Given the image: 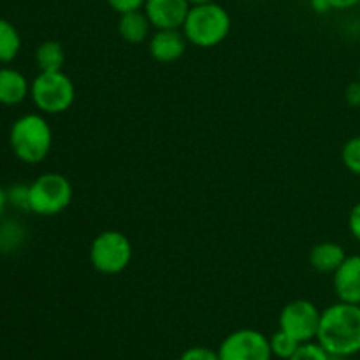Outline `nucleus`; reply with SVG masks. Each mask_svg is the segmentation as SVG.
<instances>
[{"label": "nucleus", "instance_id": "nucleus-1", "mask_svg": "<svg viewBox=\"0 0 360 360\" xmlns=\"http://www.w3.org/2000/svg\"><path fill=\"white\" fill-rule=\"evenodd\" d=\"M316 341L334 359L352 357L360 352V304L338 301L320 316Z\"/></svg>", "mask_w": 360, "mask_h": 360}, {"label": "nucleus", "instance_id": "nucleus-2", "mask_svg": "<svg viewBox=\"0 0 360 360\" xmlns=\"http://www.w3.org/2000/svg\"><path fill=\"white\" fill-rule=\"evenodd\" d=\"M14 157L25 164H41L53 148V130L42 112H28L14 120L9 130Z\"/></svg>", "mask_w": 360, "mask_h": 360}, {"label": "nucleus", "instance_id": "nucleus-3", "mask_svg": "<svg viewBox=\"0 0 360 360\" xmlns=\"http://www.w3.org/2000/svg\"><path fill=\"white\" fill-rule=\"evenodd\" d=\"M232 28L231 14L217 2L192 6L181 32L190 44L197 48H214L229 37Z\"/></svg>", "mask_w": 360, "mask_h": 360}, {"label": "nucleus", "instance_id": "nucleus-4", "mask_svg": "<svg viewBox=\"0 0 360 360\" xmlns=\"http://www.w3.org/2000/svg\"><path fill=\"white\" fill-rule=\"evenodd\" d=\"M30 98L42 115H62L76 101V86L63 70L39 72L30 83Z\"/></svg>", "mask_w": 360, "mask_h": 360}, {"label": "nucleus", "instance_id": "nucleus-5", "mask_svg": "<svg viewBox=\"0 0 360 360\" xmlns=\"http://www.w3.org/2000/svg\"><path fill=\"white\" fill-rule=\"evenodd\" d=\"M72 195L69 178L60 172H44L30 183V211L39 217H55L70 206Z\"/></svg>", "mask_w": 360, "mask_h": 360}, {"label": "nucleus", "instance_id": "nucleus-6", "mask_svg": "<svg viewBox=\"0 0 360 360\" xmlns=\"http://www.w3.org/2000/svg\"><path fill=\"white\" fill-rule=\"evenodd\" d=\"M134 250L132 243L123 232L104 231L91 241L90 264L97 273L115 276L130 266Z\"/></svg>", "mask_w": 360, "mask_h": 360}, {"label": "nucleus", "instance_id": "nucleus-7", "mask_svg": "<svg viewBox=\"0 0 360 360\" xmlns=\"http://www.w3.org/2000/svg\"><path fill=\"white\" fill-rule=\"evenodd\" d=\"M320 316L322 311L316 308L315 302L308 299H294L287 302L280 311V329L297 340L299 343L315 341L319 333Z\"/></svg>", "mask_w": 360, "mask_h": 360}, {"label": "nucleus", "instance_id": "nucleus-8", "mask_svg": "<svg viewBox=\"0 0 360 360\" xmlns=\"http://www.w3.org/2000/svg\"><path fill=\"white\" fill-rule=\"evenodd\" d=\"M220 360H271L269 338L255 329H238L229 334L218 347Z\"/></svg>", "mask_w": 360, "mask_h": 360}, {"label": "nucleus", "instance_id": "nucleus-9", "mask_svg": "<svg viewBox=\"0 0 360 360\" xmlns=\"http://www.w3.org/2000/svg\"><path fill=\"white\" fill-rule=\"evenodd\" d=\"M190 7L188 0H146L143 11L155 30H181Z\"/></svg>", "mask_w": 360, "mask_h": 360}, {"label": "nucleus", "instance_id": "nucleus-10", "mask_svg": "<svg viewBox=\"0 0 360 360\" xmlns=\"http://www.w3.org/2000/svg\"><path fill=\"white\" fill-rule=\"evenodd\" d=\"M334 292L338 299L360 304V255H350L334 273Z\"/></svg>", "mask_w": 360, "mask_h": 360}, {"label": "nucleus", "instance_id": "nucleus-11", "mask_svg": "<svg viewBox=\"0 0 360 360\" xmlns=\"http://www.w3.org/2000/svg\"><path fill=\"white\" fill-rule=\"evenodd\" d=\"M186 42L181 30H157L150 37V55L160 63L178 62L185 53Z\"/></svg>", "mask_w": 360, "mask_h": 360}, {"label": "nucleus", "instance_id": "nucleus-12", "mask_svg": "<svg viewBox=\"0 0 360 360\" xmlns=\"http://www.w3.org/2000/svg\"><path fill=\"white\" fill-rule=\"evenodd\" d=\"M30 97V83L20 70L13 67L0 69V104L18 105Z\"/></svg>", "mask_w": 360, "mask_h": 360}, {"label": "nucleus", "instance_id": "nucleus-13", "mask_svg": "<svg viewBox=\"0 0 360 360\" xmlns=\"http://www.w3.org/2000/svg\"><path fill=\"white\" fill-rule=\"evenodd\" d=\"M347 257V252H345V248L340 243L323 241L311 248V252H309V264H311V267L316 273L334 274Z\"/></svg>", "mask_w": 360, "mask_h": 360}, {"label": "nucleus", "instance_id": "nucleus-14", "mask_svg": "<svg viewBox=\"0 0 360 360\" xmlns=\"http://www.w3.org/2000/svg\"><path fill=\"white\" fill-rule=\"evenodd\" d=\"M151 23L144 11H130V13L120 14L118 34L129 44H143L150 39Z\"/></svg>", "mask_w": 360, "mask_h": 360}, {"label": "nucleus", "instance_id": "nucleus-15", "mask_svg": "<svg viewBox=\"0 0 360 360\" xmlns=\"http://www.w3.org/2000/svg\"><path fill=\"white\" fill-rule=\"evenodd\" d=\"M35 63H37L41 72H55V70H62L65 65V49L58 41H48L41 42L35 49Z\"/></svg>", "mask_w": 360, "mask_h": 360}, {"label": "nucleus", "instance_id": "nucleus-16", "mask_svg": "<svg viewBox=\"0 0 360 360\" xmlns=\"http://www.w3.org/2000/svg\"><path fill=\"white\" fill-rule=\"evenodd\" d=\"M21 49V35L11 21L0 18V63L16 60Z\"/></svg>", "mask_w": 360, "mask_h": 360}, {"label": "nucleus", "instance_id": "nucleus-17", "mask_svg": "<svg viewBox=\"0 0 360 360\" xmlns=\"http://www.w3.org/2000/svg\"><path fill=\"white\" fill-rule=\"evenodd\" d=\"M269 345L273 357L288 360L295 354V350H297L301 343H299L297 340H294L292 336H288V334L283 333L281 329H278L276 333L269 338Z\"/></svg>", "mask_w": 360, "mask_h": 360}, {"label": "nucleus", "instance_id": "nucleus-18", "mask_svg": "<svg viewBox=\"0 0 360 360\" xmlns=\"http://www.w3.org/2000/svg\"><path fill=\"white\" fill-rule=\"evenodd\" d=\"M341 160H343V165L352 174L360 176V136L352 137L343 144Z\"/></svg>", "mask_w": 360, "mask_h": 360}, {"label": "nucleus", "instance_id": "nucleus-19", "mask_svg": "<svg viewBox=\"0 0 360 360\" xmlns=\"http://www.w3.org/2000/svg\"><path fill=\"white\" fill-rule=\"evenodd\" d=\"M288 360H334V357L315 340L299 345L295 354Z\"/></svg>", "mask_w": 360, "mask_h": 360}, {"label": "nucleus", "instance_id": "nucleus-20", "mask_svg": "<svg viewBox=\"0 0 360 360\" xmlns=\"http://www.w3.org/2000/svg\"><path fill=\"white\" fill-rule=\"evenodd\" d=\"M23 229L16 224H6L0 227V250L13 252L23 243Z\"/></svg>", "mask_w": 360, "mask_h": 360}, {"label": "nucleus", "instance_id": "nucleus-21", "mask_svg": "<svg viewBox=\"0 0 360 360\" xmlns=\"http://www.w3.org/2000/svg\"><path fill=\"white\" fill-rule=\"evenodd\" d=\"M7 202L13 204L16 210L30 211V185H23V183H16L6 190Z\"/></svg>", "mask_w": 360, "mask_h": 360}, {"label": "nucleus", "instance_id": "nucleus-22", "mask_svg": "<svg viewBox=\"0 0 360 360\" xmlns=\"http://www.w3.org/2000/svg\"><path fill=\"white\" fill-rule=\"evenodd\" d=\"M179 360H220V357L217 350H211L207 347H192L183 352Z\"/></svg>", "mask_w": 360, "mask_h": 360}, {"label": "nucleus", "instance_id": "nucleus-23", "mask_svg": "<svg viewBox=\"0 0 360 360\" xmlns=\"http://www.w3.org/2000/svg\"><path fill=\"white\" fill-rule=\"evenodd\" d=\"M109 4L112 11H116L118 14L130 13V11H139L144 7L146 0H105Z\"/></svg>", "mask_w": 360, "mask_h": 360}, {"label": "nucleus", "instance_id": "nucleus-24", "mask_svg": "<svg viewBox=\"0 0 360 360\" xmlns=\"http://www.w3.org/2000/svg\"><path fill=\"white\" fill-rule=\"evenodd\" d=\"M348 231L360 243V202L355 204L348 213Z\"/></svg>", "mask_w": 360, "mask_h": 360}, {"label": "nucleus", "instance_id": "nucleus-25", "mask_svg": "<svg viewBox=\"0 0 360 360\" xmlns=\"http://www.w3.org/2000/svg\"><path fill=\"white\" fill-rule=\"evenodd\" d=\"M345 101H347L352 108H360V79L348 84L347 90H345Z\"/></svg>", "mask_w": 360, "mask_h": 360}, {"label": "nucleus", "instance_id": "nucleus-26", "mask_svg": "<svg viewBox=\"0 0 360 360\" xmlns=\"http://www.w3.org/2000/svg\"><path fill=\"white\" fill-rule=\"evenodd\" d=\"M309 6L319 14H327L329 11H333V6H330L329 0H309Z\"/></svg>", "mask_w": 360, "mask_h": 360}, {"label": "nucleus", "instance_id": "nucleus-27", "mask_svg": "<svg viewBox=\"0 0 360 360\" xmlns=\"http://www.w3.org/2000/svg\"><path fill=\"white\" fill-rule=\"evenodd\" d=\"M329 2L330 6H333V9H340V11L352 9V7L360 6V0H329Z\"/></svg>", "mask_w": 360, "mask_h": 360}, {"label": "nucleus", "instance_id": "nucleus-28", "mask_svg": "<svg viewBox=\"0 0 360 360\" xmlns=\"http://www.w3.org/2000/svg\"><path fill=\"white\" fill-rule=\"evenodd\" d=\"M6 204H7V193L6 190L2 188V185H0V217L4 214V210H6Z\"/></svg>", "mask_w": 360, "mask_h": 360}, {"label": "nucleus", "instance_id": "nucleus-29", "mask_svg": "<svg viewBox=\"0 0 360 360\" xmlns=\"http://www.w3.org/2000/svg\"><path fill=\"white\" fill-rule=\"evenodd\" d=\"M192 6H197V4H210V2H217V0H188Z\"/></svg>", "mask_w": 360, "mask_h": 360}, {"label": "nucleus", "instance_id": "nucleus-30", "mask_svg": "<svg viewBox=\"0 0 360 360\" xmlns=\"http://www.w3.org/2000/svg\"><path fill=\"white\" fill-rule=\"evenodd\" d=\"M359 79H360V65H359Z\"/></svg>", "mask_w": 360, "mask_h": 360}]
</instances>
